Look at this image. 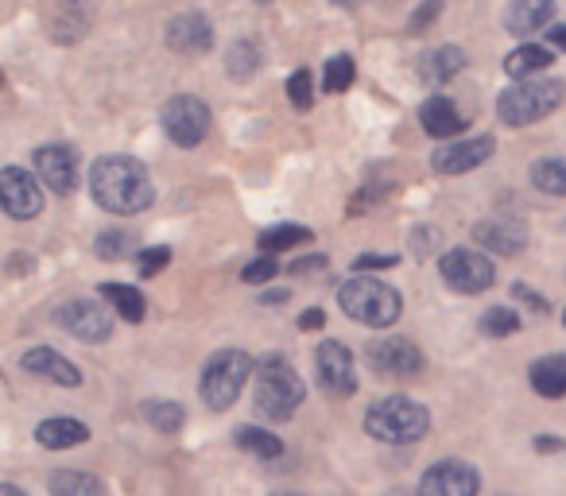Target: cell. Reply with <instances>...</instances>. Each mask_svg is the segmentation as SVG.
Instances as JSON below:
<instances>
[{
    "instance_id": "cell-45",
    "label": "cell",
    "mask_w": 566,
    "mask_h": 496,
    "mask_svg": "<svg viewBox=\"0 0 566 496\" xmlns=\"http://www.w3.org/2000/svg\"><path fill=\"white\" fill-rule=\"evenodd\" d=\"M287 299H292V292H268V295H264L268 307H272V303H287Z\"/></svg>"
},
{
    "instance_id": "cell-23",
    "label": "cell",
    "mask_w": 566,
    "mask_h": 496,
    "mask_svg": "<svg viewBox=\"0 0 566 496\" xmlns=\"http://www.w3.org/2000/svg\"><path fill=\"white\" fill-rule=\"evenodd\" d=\"M527 380L539 395L547 400H563L566 395V353H547L527 369Z\"/></svg>"
},
{
    "instance_id": "cell-5",
    "label": "cell",
    "mask_w": 566,
    "mask_h": 496,
    "mask_svg": "<svg viewBox=\"0 0 566 496\" xmlns=\"http://www.w3.org/2000/svg\"><path fill=\"white\" fill-rule=\"evenodd\" d=\"M566 86L555 78H527V82H512L501 97H496V120L512 128L535 125V120L551 117V113L563 105Z\"/></svg>"
},
{
    "instance_id": "cell-1",
    "label": "cell",
    "mask_w": 566,
    "mask_h": 496,
    "mask_svg": "<svg viewBox=\"0 0 566 496\" xmlns=\"http://www.w3.org/2000/svg\"><path fill=\"white\" fill-rule=\"evenodd\" d=\"M90 194L102 210L117 213V218H133L156 202V182L140 159L102 156L90 167Z\"/></svg>"
},
{
    "instance_id": "cell-25",
    "label": "cell",
    "mask_w": 566,
    "mask_h": 496,
    "mask_svg": "<svg viewBox=\"0 0 566 496\" xmlns=\"http://www.w3.org/2000/svg\"><path fill=\"white\" fill-rule=\"evenodd\" d=\"M48 493L51 496H109L94 473H82V469H55L48 477Z\"/></svg>"
},
{
    "instance_id": "cell-27",
    "label": "cell",
    "mask_w": 566,
    "mask_h": 496,
    "mask_svg": "<svg viewBox=\"0 0 566 496\" xmlns=\"http://www.w3.org/2000/svg\"><path fill=\"white\" fill-rule=\"evenodd\" d=\"M102 299L109 303L113 310H117L125 323H144V310H148V299H144L136 287L128 284H105L102 287Z\"/></svg>"
},
{
    "instance_id": "cell-48",
    "label": "cell",
    "mask_w": 566,
    "mask_h": 496,
    "mask_svg": "<svg viewBox=\"0 0 566 496\" xmlns=\"http://www.w3.org/2000/svg\"><path fill=\"white\" fill-rule=\"evenodd\" d=\"M563 326H566V315H563Z\"/></svg>"
},
{
    "instance_id": "cell-6",
    "label": "cell",
    "mask_w": 566,
    "mask_h": 496,
    "mask_svg": "<svg viewBox=\"0 0 566 496\" xmlns=\"http://www.w3.org/2000/svg\"><path fill=\"white\" fill-rule=\"evenodd\" d=\"M249 377H256V361H252L244 349H221L206 361L202 380H198V392H202L206 408L229 411L237 403V395L244 392Z\"/></svg>"
},
{
    "instance_id": "cell-29",
    "label": "cell",
    "mask_w": 566,
    "mask_h": 496,
    "mask_svg": "<svg viewBox=\"0 0 566 496\" xmlns=\"http://www.w3.org/2000/svg\"><path fill=\"white\" fill-rule=\"evenodd\" d=\"M260 63H264V55H260V48L252 40H237L233 48H229V55H226V71H229V78H233V82L256 78Z\"/></svg>"
},
{
    "instance_id": "cell-4",
    "label": "cell",
    "mask_w": 566,
    "mask_h": 496,
    "mask_svg": "<svg viewBox=\"0 0 566 496\" xmlns=\"http://www.w3.org/2000/svg\"><path fill=\"white\" fill-rule=\"evenodd\" d=\"M338 303L354 323L373 326V330H385L400 318L403 310V295L396 287H388L385 279H369V276H354L338 287Z\"/></svg>"
},
{
    "instance_id": "cell-2",
    "label": "cell",
    "mask_w": 566,
    "mask_h": 496,
    "mask_svg": "<svg viewBox=\"0 0 566 496\" xmlns=\"http://www.w3.org/2000/svg\"><path fill=\"white\" fill-rule=\"evenodd\" d=\"M252 400L256 411L272 423H287V419L300 411V403L307 400V384L303 377L292 369V361L283 357H268L256 369V388H252Z\"/></svg>"
},
{
    "instance_id": "cell-39",
    "label": "cell",
    "mask_w": 566,
    "mask_h": 496,
    "mask_svg": "<svg viewBox=\"0 0 566 496\" xmlns=\"http://www.w3.org/2000/svg\"><path fill=\"white\" fill-rule=\"evenodd\" d=\"M512 295H516V299L520 303H527V307H535V315H547V299H539V295H535L532 292V287H524V284H516V287H512Z\"/></svg>"
},
{
    "instance_id": "cell-13",
    "label": "cell",
    "mask_w": 566,
    "mask_h": 496,
    "mask_svg": "<svg viewBox=\"0 0 566 496\" xmlns=\"http://www.w3.org/2000/svg\"><path fill=\"white\" fill-rule=\"evenodd\" d=\"M365 361L373 365V372H385V377H416V372H423V353H419V346L408 338L369 341Z\"/></svg>"
},
{
    "instance_id": "cell-26",
    "label": "cell",
    "mask_w": 566,
    "mask_h": 496,
    "mask_svg": "<svg viewBox=\"0 0 566 496\" xmlns=\"http://www.w3.org/2000/svg\"><path fill=\"white\" fill-rule=\"evenodd\" d=\"M547 66H551V51L539 48V43H524V48H516L509 59H504V74L516 82L535 78V74L547 71Z\"/></svg>"
},
{
    "instance_id": "cell-41",
    "label": "cell",
    "mask_w": 566,
    "mask_h": 496,
    "mask_svg": "<svg viewBox=\"0 0 566 496\" xmlns=\"http://www.w3.org/2000/svg\"><path fill=\"white\" fill-rule=\"evenodd\" d=\"M323 256H303V261L292 264V276H300V272H311V268H323Z\"/></svg>"
},
{
    "instance_id": "cell-33",
    "label": "cell",
    "mask_w": 566,
    "mask_h": 496,
    "mask_svg": "<svg viewBox=\"0 0 566 496\" xmlns=\"http://www.w3.org/2000/svg\"><path fill=\"white\" fill-rule=\"evenodd\" d=\"M357 78V63L349 55H334L326 63V94H346Z\"/></svg>"
},
{
    "instance_id": "cell-11",
    "label": "cell",
    "mask_w": 566,
    "mask_h": 496,
    "mask_svg": "<svg viewBox=\"0 0 566 496\" xmlns=\"http://www.w3.org/2000/svg\"><path fill=\"white\" fill-rule=\"evenodd\" d=\"M55 323L63 326V330L71 334V338L90 341V346H97V341H109V334H113L109 310H105L102 303H94V299H71V303H63V307L55 310Z\"/></svg>"
},
{
    "instance_id": "cell-3",
    "label": "cell",
    "mask_w": 566,
    "mask_h": 496,
    "mask_svg": "<svg viewBox=\"0 0 566 496\" xmlns=\"http://www.w3.org/2000/svg\"><path fill=\"white\" fill-rule=\"evenodd\" d=\"M365 431L388 446H411L431 431V415L423 403L408 400V395H385L365 411Z\"/></svg>"
},
{
    "instance_id": "cell-9",
    "label": "cell",
    "mask_w": 566,
    "mask_h": 496,
    "mask_svg": "<svg viewBox=\"0 0 566 496\" xmlns=\"http://www.w3.org/2000/svg\"><path fill=\"white\" fill-rule=\"evenodd\" d=\"M315 372H318V388L334 400H349L357 392V365L342 341H323L315 353Z\"/></svg>"
},
{
    "instance_id": "cell-19",
    "label": "cell",
    "mask_w": 566,
    "mask_h": 496,
    "mask_svg": "<svg viewBox=\"0 0 566 496\" xmlns=\"http://www.w3.org/2000/svg\"><path fill=\"white\" fill-rule=\"evenodd\" d=\"M462 71H465V51L454 48V43L427 51V55L419 59V78H423V86H431V89L447 86V82L458 78Z\"/></svg>"
},
{
    "instance_id": "cell-32",
    "label": "cell",
    "mask_w": 566,
    "mask_h": 496,
    "mask_svg": "<svg viewBox=\"0 0 566 496\" xmlns=\"http://www.w3.org/2000/svg\"><path fill=\"white\" fill-rule=\"evenodd\" d=\"M481 334H485V338H512V334L520 330V315L512 307H489L485 315H481Z\"/></svg>"
},
{
    "instance_id": "cell-47",
    "label": "cell",
    "mask_w": 566,
    "mask_h": 496,
    "mask_svg": "<svg viewBox=\"0 0 566 496\" xmlns=\"http://www.w3.org/2000/svg\"><path fill=\"white\" fill-rule=\"evenodd\" d=\"M275 496H300V493H275Z\"/></svg>"
},
{
    "instance_id": "cell-17",
    "label": "cell",
    "mask_w": 566,
    "mask_h": 496,
    "mask_svg": "<svg viewBox=\"0 0 566 496\" xmlns=\"http://www.w3.org/2000/svg\"><path fill=\"white\" fill-rule=\"evenodd\" d=\"M20 369H24L28 377H40V380H48V384H59V388H78L82 384L78 365L66 361L63 353H55V349H48V346L28 349V353L20 357Z\"/></svg>"
},
{
    "instance_id": "cell-24",
    "label": "cell",
    "mask_w": 566,
    "mask_h": 496,
    "mask_svg": "<svg viewBox=\"0 0 566 496\" xmlns=\"http://www.w3.org/2000/svg\"><path fill=\"white\" fill-rule=\"evenodd\" d=\"M233 442L244 450V454H252V457H260V462H280L283 457V442H280V434H272V431H264V426H237L233 431Z\"/></svg>"
},
{
    "instance_id": "cell-18",
    "label": "cell",
    "mask_w": 566,
    "mask_h": 496,
    "mask_svg": "<svg viewBox=\"0 0 566 496\" xmlns=\"http://www.w3.org/2000/svg\"><path fill=\"white\" fill-rule=\"evenodd\" d=\"M473 241H478L481 249H493V253H501V256H516L527 244V221L496 213V218L481 221V225L473 229Z\"/></svg>"
},
{
    "instance_id": "cell-12",
    "label": "cell",
    "mask_w": 566,
    "mask_h": 496,
    "mask_svg": "<svg viewBox=\"0 0 566 496\" xmlns=\"http://www.w3.org/2000/svg\"><path fill=\"white\" fill-rule=\"evenodd\" d=\"M481 473L470 462H458V457H442L419 481V496H478Z\"/></svg>"
},
{
    "instance_id": "cell-34",
    "label": "cell",
    "mask_w": 566,
    "mask_h": 496,
    "mask_svg": "<svg viewBox=\"0 0 566 496\" xmlns=\"http://www.w3.org/2000/svg\"><path fill=\"white\" fill-rule=\"evenodd\" d=\"M128 249H133V236L120 233V229H113V233H102L94 241V253L102 256V261H125Z\"/></svg>"
},
{
    "instance_id": "cell-16",
    "label": "cell",
    "mask_w": 566,
    "mask_h": 496,
    "mask_svg": "<svg viewBox=\"0 0 566 496\" xmlns=\"http://www.w3.org/2000/svg\"><path fill=\"white\" fill-rule=\"evenodd\" d=\"M167 48H171L175 55H187V59L210 55L213 24L202 17V12H179V17L167 24Z\"/></svg>"
},
{
    "instance_id": "cell-7",
    "label": "cell",
    "mask_w": 566,
    "mask_h": 496,
    "mask_svg": "<svg viewBox=\"0 0 566 496\" xmlns=\"http://www.w3.org/2000/svg\"><path fill=\"white\" fill-rule=\"evenodd\" d=\"M439 272L450 292L458 295H481L496 284V264L485 253H478V249H450V253H442Z\"/></svg>"
},
{
    "instance_id": "cell-40",
    "label": "cell",
    "mask_w": 566,
    "mask_h": 496,
    "mask_svg": "<svg viewBox=\"0 0 566 496\" xmlns=\"http://www.w3.org/2000/svg\"><path fill=\"white\" fill-rule=\"evenodd\" d=\"M392 264H396V256H357V261H354V268L357 272H377V268H392Z\"/></svg>"
},
{
    "instance_id": "cell-31",
    "label": "cell",
    "mask_w": 566,
    "mask_h": 496,
    "mask_svg": "<svg viewBox=\"0 0 566 496\" xmlns=\"http://www.w3.org/2000/svg\"><path fill=\"white\" fill-rule=\"evenodd\" d=\"M144 419H148L159 434H179L182 423H187V411L175 400H148L144 403Z\"/></svg>"
},
{
    "instance_id": "cell-22",
    "label": "cell",
    "mask_w": 566,
    "mask_h": 496,
    "mask_svg": "<svg viewBox=\"0 0 566 496\" xmlns=\"http://www.w3.org/2000/svg\"><path fill=\"white\" fill-rule=\"evenodd\" d=\"M551 20H555V4H547V0H516L504 9V28L512 35H532L547 28Z\"/></svg>"
},
{
    "instance_id": "cell-42",
    "label": "cell",
    "mask_w": 566,
    "mask_h": 496,
    "mask_svg": "<svg viewBox=\"0 0 566 496\" xmlns=\"http://www.w3.org/2000/svg\"><path fill=\"white\" fill-rule=\"evenodd\" d=\"M326 323V315L323 310H307V315L300 318V330H318V326Z\"/></svg>"
},
{
    "instance_id": "cell-15",
    "label": "cell",
    "mask_w": 566,
    "mask_h": 496,
    "mask_svg": "<svg viewBox=\"0 0 566 496\" xmlns=\"http://www.w3.org/2000/svg\"><path fill=\"white\" fill-rule=\"evenodd\" d=\"M496 156V140L493 136H470V140L447 144L431 156V171L434 175H465L473 167L489 163Z\"/></svg>"
},
{
    "instance_id": "cell-28",
    "label": "cell",
    "mask_w": 566,
    "mask_h": 496,
    "mask_svg": "<svg viewBox=\"0 0 566 496\" xmlns=\"http://www.w3.org/2000/svg\"><path fill=\"white\" fill-rule=\"evenodd\" d=\"M315 241V233H311L307 225H275L268 229V233H260V253L264 256H275L283 253V249H303V244Z\"/></svg>"
},
{
    "instance_id": "cell-21",
    "label": "cell",
    "mask_w": 566,
    "mask_h": 496,
    "mask_svg": "<svg viewBox=\"0 0 566 496\" xmlns=\"http://www.w3.org/2000/svg\"><path fill=\"white\" fill-rule=\"evenodd\" d=\"M90 439V426L82 423V419H43L40 426H35V442H40L43 450H74L82 446V442Z\"/></svg>"
},
{
    "instance_id": "cell-37",
    "label": "cell",
    "mask_w": 566,
    "mask_h": 496,
    "mask_svg": "<svg viewBox=\"0 0 566 496\" xmlns=\"http://www.w3.org/2000/svg\"><path fill=\"white\" fill-rule=\"evenodd\" d=\"M171 264V249H144L140 253V279H151Z\"/></svg>"
},
{
    "instance_id": "cell-20",
    "label": "cell",
    "mask_w": 566,
    "mask_h": 496,
    "mask_svg": "<svg viewBox=\"0 0 566 496\" xmlns=\"http://www.w3.org/2000/svg\"><path fill=\"white\" fill-rule=\"evenodd\" d=\"M419 120H423L427 136H434V140H447V136H458L465 128L462 113H458V105L450 102L447 94L427 97V102L419 105Z\"/></svg>"
},
{
    "instance_id": "cell-46",
    "label": "cell",
    "mask_w": 566,
    "mask_h": 496,
    "mask_svg": "<svg viewBox=\"0 0 566 496\" xmlns=\"http://www.w3.org/2000/svg\"><path fill=\"white\" fill-rule=\"evenodd\" d=\"M0 496H28V493L20 485H12V481H4V485H0Z\"/></svg>"
},
{
    "instance_id": "cell-36",
    "label": "cell",
    "mask_w": 566,
    "mask_h": 496,
    "mask_svg": "<svg viewBox=\"0 0 566 496\" xmlns=\"http://www.w3.org/2000/svg\"><path fill=\"white\" fill-rule=\"evenodd\" d=\"M280 276V264H275V256H260V261H249L241 268V279L244 284H268V279Z\"/></svg>"
},
{
    "instance_id": "cell-30",
    "label": "cell",
    "mask_w": 566,
    "mask_h": 496,
    "mask_svg": "<svg viewBox=\"0 0 566 496\" xmlns=\"http://www.w3.org/2000/svg\"><path fill=\"white\" fill-rule=\"evenodd\" d=\"M532 187L551 198H566V159L551 156L532 163Z\"/></svg>"
},
{
    "instance_id": "cell-8",
    "label": "cell",
    "mask_w": 566,
    "mask_h": 496,
    "mask_svg": "<svg viewBox=\"0 0 566 496\" xmlns=\"http://www.w3.org/2000/svg\"><path fill=\"white\" fill-rule=\"evenodd\" d=\"M164 133L179 148H198L210 136V105L195 94H179L164 105Z\"/></svg>"
},
{
    "instance_id": "cell-10",
    "label": "cell",
    "mask_w": 566,
    "mask_h": 496,
    "mask_svg": "<svg viewBox=\"0 0 566 496\" xmlns=\"http://www.w3.org/2000/svg\"><path fill=\"white\" fill-rule=\"evenodd\" d=\"M0 205L12 221H32L43 213V187L24 167H4L0 171Z\"/></svg>"
},
{
    "instance_id": "cell-35",
    "label": "cell",
    "mask_w": 566,
    "mask_h": 496,
    "mask_svg": "<svg viewBox=\"0 0 566 496\" xmlns=\"http://www.w3.org/2000/svg\"><path fill=\"white\" fill-rule=\"evenodd\" d=\"M287 97H292V105L300 113L315 105V78H311V71H295L292 78H287Z\"/></svg>"
},
{
    "instance_id": "cell-38",
    "label": "cell",
    "mask_w": 566,
    "mask_h": 496,
    "mask_svg": "<svg viewBox=\"0 0 566 496\" xmlns=\"http://www.w3.org/2000/svg\"><path fill=\"white\" fill-rule=\"evenodd\" d=\"M439 12H442V4H423V9H416V17H411L408 32H411V35H419L427 24H434V20H439Z\"/></svg>"
},
{
    "instance_id": "cell-44",
    "label": "cell",
    "mask_w": 566,
    "mask_h": 496,
    "mask_svg": "<svg viewBox=\"0 0 566 496\" xmlns=\"http://www.w3.org/2000/svg\"><path fill=\"white\" fill-rule=\"evenodd\" d=\"M535 450H543V454H551V450H563V439H539V442H535Z\"/></svg>"
},
{
    "instance_id": "cell-14",
    "label": "cell",
    "mask_w": 566,
    "mask_h": 496,
    "mask_svg": "<svg viewBox=\"0 0 566 496\" xmlns=\"http://www.w3.org/2000/svg\"><path fill=\"white\" fill-rule=\"evenodd\" d=\"M32 163H35L40 182L48 190H55V194L66 198L74 187H78V156H74V148H63V144H43V148H35Z\"/></svg>"
},
{
    "instance_id": "cell-43",
    "label": "cell",
    "mask_w": 566,
    "mask_h": 496,
    "mask_svg": "<svg viewBox=\"0 0 566 496\" xmlns=\"http://www.w3.org/2000/svg\"><path fill=\"white\" fill-rule=\"evenodd\" d=\"M543 35H547V43H551V48L566 51V24H555V28H551V32H543Z\"/></svg>"
}]
</instances>
